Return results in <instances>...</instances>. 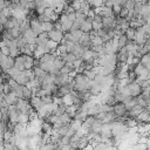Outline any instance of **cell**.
<instances>
[{
    "mask_svg": "<svg viewBox=\"0 0 150 150\" xmlns=\"http://www.w3.org/2000/svg\"><path fill=\"white\" fill-rule=\"evenodd\" d=\"M144 107H142V105H139V104H137L136 107H134L130 111H129V118H137L143 111H144Z\"/></svg>",
    "mask_w": 150,
    "mask_h": 150,
    "instance_id": "8fae6325",
    "label": "cell"
},
{
    "mask_svg": "<svg viewBox=\"0 0 150 150\" xmlns=\"http://www.w3.org/2000/svg\"><path fill=\"white\" fill-rule=\"evenodd\" d=\"M14 63H15V59H13L11 56H6L4 54H0V66H1L2 71L7 73L9 69H12L14 67Z\"/></svg>",
    "mask_w": 150,
    "mask_h": 150,
    "instance_id": "7a4b0ae2",
    "label": "cell"
},
{
    "mask_svg": "<svg viewBox=\"0 0 150 150\" xmlns=\"http://www.w3.org/2000/svg\"><path fill=\"white\" fill-rule=\"evenodd\" d=\"M148 5H150V0H148Z\"/></svg>",
    "mask_w": 150,
    "mask_h": 150,
    "instance_id": "d590c367",
    "label": "cell"
},
{
    "mask_svg": "<svg viewBox=\"0 0 150 150\" xmlns=\"http://www.w3.org/2000/svg\"><path fill=\"white\" fill-rule=\"evenodd\" d=\"M62 59H63V61L66 62V63H74L75 61H76V56L73 54V53H66V54H62V55H60Z\"/></svg>",
    "mask_w": 150,
    "mask_h": 150,
    "instance_id": "5bb4252c",
    "label": "cell"
},
{
    "mask_svg": "<svg viewBox=\"0 0 150 150\" xmlns=\"http://www.w3.org/2000/svg\"><path fill=\"white\" fill-rule=\"evenodd\" d=\"M22 39H23V41L26 42V45H35V43H36L38 35H36L32 29H29V30H27L26 33L22 34Z\"/></svg>",
    "mask_w": 150,
    "mask_h": 150,
    "instance_id": "5b68a950",
    "label": "cell"
},
{
    "mask_svg": "<svg viewBox=\"0 0 150 150\" xmlns=\"http://www.w3.org/2000/svg\"><path fill=\"white\" fill-rule=\"evenodd\" d=\"M86 19H87V15H86V14L81 13L80 11H77V12H76V21H77V22L83 23V22L86 21Z\"/></svg>",
    "mask_w": 150,
    "mask_h": 150,
    "instance_id": "603a6c76",
    "label": "cell"
},
{
    "mask_svg": "<svg viewBox=\"0 0 150 150\" xmlns=\"http://www.w3.org/2000/svg\"><path fill=\"white\" fill-rule=\"evenodd\" d=\"M1 54H4V55H6V56H9V53H11V49H9V47L8 46H6L4 42H1Z\"/></svg>",
    "mask_w": 150,
    "mask_h": 150,
    "instance_id": "d4e9b609",
    "label": "cell"
},
{
    "mask_svg": "<svg viewBox=\"0 0 150 150\" xmlns=\"http://www.w3.org/2000/svg\"><path fill=\"white\" fill-rule=\"evenodd\" d=\"M71 34H73V38H74V41L77 43V42H80V40H81V38H82V35H83V32L81 30V29H79V30H71L70 32Z\"/></svg>",
    "mask_w": 150,
    "mask_h": 150,
    "instance_id": "ffe728a7",
    "label": "cell"
},
{
    "mask_svg": "<svg viewBox=\"0 0 150 150\" xmlns=\"http://www.w3.org/2000/svg\"><path fill=\"white\" fill-rule=\"evenodd\" d=\"M38 20H39L40 22H47V21H50V18L47 16L46 14H42V15H39V16H38Z\"/></svg>",
    "mask_w": 150,
    "mask_h": 150,
    "instance_id": "f546056e",
    "label": "cell"
},
{
    "mask_svg": "<svg viewBox=\"0 0 150 150\" xmlns=\"http://www.w3.org/2000/svg\"><path fill=\"white\" fill-rule=\"evenodd\" d=\"M84 49H89L91 46H93V39H91V35L90 33H83L80 42H79Z\"/></svg>",
    "mask_w": 150,
    "mask_h": 150,
    "instance_id": "52a82bcc",
    "label": "cell"
},
{
    "mask_svg": "<svg viewBox=\"0 0 150 150\" xmlns=\"http://www.w3.org/2000/svg\"><path fill=\"white\" fill-rule=\"evenodd\" d=\"M14 68L18 69L19 71L26 70V59H25V54H21V55H19L18 57H15Z\"/></svg>",
    "mask_w": 150,
    "mask_h": 150,
    "instance_id": "ba28073f",
    "label": "cell"
},
{
    "mask_svg": "<svg viewBox=\"0 0 150 150\" xmlns=\"http://www.w3.org/2000/svg\"><path fill=\"white\" fill-rule=\"evenodd\" d=\"M135 4H136V2H135L134 0H129L128 2H125V4H124V7H125V8H128V9H129V12H131V11H134V8H135Z\"/></svg>",
    "mask_w": 150,
    "mask_h": 150,
    "instance_id": "83f0119b",
    "label": "cell"
},
{
    "mask_svg": "<svg viewBox=\"0 0 150 150\" xmlns=\"http://www.w3.org/2000/svg\"><path fill=\"white\" fill-rule=\"evenodd\" d=\"M41 98H42V101L46 105H49V104L54 103V97L52 95H43V96H41Z\"/></svg>",
    "mask_w": 150,
    "mask_h": 150,
    "instance_id": "7402d4cb",
    "label": "cell"
},
{
    "mask_svg": "<svg viewBox=\"0 0 150 150\" xmlns=\"http://www.w3.org/2000/svg\"><path fill=\"white\" fill-rule=\"evenodd\" d=\"M145 68H146V67L139 62L138 64H136V67H135V69H134V74H135L137 77H138V76H139V75H141V74H142V73L145 70Z\"/></svg>",
    "mask_w": 150,
    "mask_h": 150,
    "instance_id": "ac0fdd59",
    "label": "cell"
},
{
    "mask_svg": "<svg viewBox=\"0 0 150 150\" xmlns=\"http://www.w3.org/2000/svg\"><path fill=\"white\" fill-rule=\"evenodd\" d=\"M25 1H27V2H33V1H35V0H25Z\"/></svg>",
    "mask_w": 150,
    "mask_h": 150,
    "instance_id": "e575fe53",
    "label": "cell"
},
{
    "mask_svg": "<svg viewBox=\"0 0 150 150\" xmlns=\"http://www.w3.org/2000/svg\"><path fill=\"white\" fill-rule=\"evenodd\" d=\"M42 23V28H43V32H47L49 33L50 30L54 29V23L52 21H47V22H41Z\"/></svg>",
    "mask_w": 150,
    "mask_h": 150,
    "instance_id": "d6986e66",
    "label": "cell"
},
{
    "mask_svg": "<svg viewBox=\"0 0 150 150\" xmlns=\"http://www.w3.org/2000/svg\"><path fill=\"white\" fill-rule=\"evenodd\" d=\"M67 15H68V19H69L70 21H73V22H75V21H76V12L69 13V14H67Z\"/></svg>",
    "mask_w": 150,
    "mask_h": 150,
    "instance_id": "1f68e13d",
    "label": "cell"
},
{
    "mask_svg": "<svg viewBox=\"0 0 150 150\" xmlns=\"http://www.w3.org/2000/svg\"><path fill=\"white\" fill-rule=\"evenodd\" d=\"M117 42H118V48H123V47H125L128 45L129 40H128V38L125 35H122V36L117 38Z\"/></svg>",
    "mask_w": 150,
    "mask_h": 150,
    "instance_id": "e0dca14e",
    "label": "cell"
},
{
    "mask_svg": "<svg viewBox=\"0 0 150 150\" xmlns=\"http://www.w3.org/2000/svg\"><path fill=\"white\" fill-rule=\"evenodd\" d=\"M95 15H96V13H95V11L91 8L89 12H88V14H87V18H90V19H93L94 20V18H95Z\"/></svg>",
    "mask_w": 150,
    "mask_h": 150,
    "instance_id": "d6a6232c",
    "label": "cell"
},
{
    "mask_svg": "<svg viewBox=\"0 0 150 150\" xmlns=\"http://www.w3.org/2000/svg\"><path fill=\"white\" fill-rule=\"evenodd\" d=\"M15 27H20V23H19V20L15 16L12 15V16L8 18L6 25L2 28H5V29H12V28H15Z\"/></svg>",
    "mask_w": 150,
    "mask_h": 150,
    "instance_id": "30bf717a",
    "label": "cell"
},
{
    "mask_svg": "<svg viewBox=\"0 0 150 150\" xmlns=\"http://www.w3.org/2000/svg\"><path fill=\"white\" fill-rule=\"evenodd\" d=\"M4 98H5V101L8 103V105H15L16 102H18V100H19V97L15 95L14 91H11V93L6 94V95L4 96Z\"/></svg>",
    "mask_w": 150,
    "mask_h": 150,
    "instance_id": "4fadbf2b",
    "label": "cell"
},
{
    "mask_svg": "<svg viewBox=\"0 0 150 150\" xmlns=\"http://www.w3.org/2000/svg\"><path fill=\"white\" fill-rule=\"evenodd\" d=\"M124 35L128 38V40H129V41H134V40H135V36H136V28L130 27L129 29H127V30H125Z\"/></svg>",
    "mask_w": 150,
    "mask_h": 150,
    "instance_id": "9a60e30c",
    "label": "cell"
},
{
    "mask_svg": "<svg viewBox=\"0 0 150 150\" xmlns=\"http://www.w3.org/2000/svg\"><path fill=\"white\" fill-rule=\"evenodd\" d=\"M93 21H94L93 19L87 18L86 21L81 25V30L83 33H91L93 32Z\"/></svg>",
    "mask_w": 150,
    "mask_h": 150,
    "instance_id": "7c38bea8",
    "label": "cell"
},
{
    "mask_svg": "<svg viewBox=\"0 0 150 150\" xmlns=\"http://www.w3.org/2000/svg\"><path fill=\"white\" fill-rule=\"evenodd\" d=\"M49 41V36H48V33L47 32H43V33H41L39 36H38V39H36V43L39 45V43H47Z\"/></svg>",
    "mask_w": 150,
    "mask_h": 150,
    "instance_id": "2e32d148",
    "label": "cell"
},
{
    "mask_svg": "<svg viewBox=\"0 0 150 150\" xmlns=\"http://www.w3.org/2000/svg\"><path fill=\"white\" fill-rule=\"evenodd\" d=\"M95 1H96V0H87V2H88L90 6H91V8L94 7V4H95Z\"/></svg>",
    "mask_w": 150,
    "mask_h": 150,
    "instance_id": "836d02e7",
    "label": "cell"
},
{
    "mask_svg": "<svg viewBox=\"0 0 150 150\" xmlns=\"http://www.w3.org/2000/svg\"><path fill=\"white\" fill-rule=\"evenodd\" d=\"M128 15H129V9H128V8H125V7L123 6V8H122V11H121V14H120V16L125 19Z\"/></svg>",
    "mask_w": 150,
    "mask_h": 150,
    "instance_id": "4dcf8cb0",
    "label": "cell"
},
{
    "mask_svg": "<svg viewBox=\"0 0 150 150\" xmlns=\"http://www.w3.org/2000/svg\"><path fill=\"white\" fill-rule=\"evenodd\" d=\"M103 28V22H97V21H93V30L94 32H98L100 29Z\"/></svg>",
    "mask_w": 150,
    "mask_h": 150,
    "instance_id": "4316f807",
    "label": "cell"
},
{
    "mask_svg": "<svg viewBox=\"0 0 150 150\" xmlns=\"http://www.w3.org/2000/svg\"><path fill=\"white\" fill-rule=\"evenodd\" d=\"M48 36H49V40L52 41H55L57 43H60L63 39H64V33L62 30H57V29H53L48 33Z\"/></svg>",
    "mask_w": 150,
    "mask_h": 150,
    "instance_id": "8992f818",
    "label": "cell"
},
{
    "mask_svg": "<svg viewBox=\"0 0 150 150\" xmlns=\"http://www.w3.org/2000/svg\"><path fill=\"white\" fill-rule=\"evenodd\" d=\"M91 80H89L84 74H76L74 77V90L77 93L90 90Z\"/></svg>",
    "mask_w": 150,
    "mask_h": 150,
    "instance_id": "6da1fadb",
    "label": "cell"
},
{
    "mask_svg": "<svg viewBox=\"0 0 150 150\" xmlns=\"http://www.w3.org/2000/svg\"><path fill=\"white\" fill-rule=\"evenodd\" d=\"M29 103H30V105L33 107V109L38 112V111H40L46 104L43 103V101H42V98L40 97V96H38V95H34L32 98H30V101H29Z\"/></svg>",
    "mask_w": 150,
    "mask_h": 150,
    "instance_id": "277c9868",
    "label": "cell"
},
{
    "mask_svg": "<svg viewBox=\"0 0 150 150\" xmlns=\"http://www.w3.org/2000/svg\"><path fill=\"white\" fill-rule=\"evenodd\" d=\"M122 8H123V6H121V5H114V6H112V12H114V14H115L116 18L120 16Z\"/></svg>",
    "mask_w": 150,
    "mask_h": 150,
    "instance_id": "484cf974",
    "label": "cell"
},
{
    "mask_svg": "<svg viewBox=\"0 0 150 150\" xmlns=\"http://www.w3.org/2000/svg\"><path fill=\"white\" fill-rule=\"evenodd\" d=\"M98 107H100V111H102V112H110V111H112V105H110V104L100 103Z\"/></svg>",
    "mask_w": 150,
    "mask_h": 150,
    "instance_id": "44dd1931",
    "label": "cell"
},
{
    "mask_svg": "<svg viewBox=\"0 0 150 150\" xmlns=\"http://www.w3.org/2000/svg\"><path fill=\"white\" fill-rule=\"evenodd\" d=\"M129 90H130V94L132 97H138L142 95V91H143V88L141 87V84L137 82V81H134L131 82L129 86Z\"/></svg>",
    "mask_w": 150,
    "mask_h": 150,
    "instance_id": "3957f363",
    "label": "cell"
},
{
    "mask_svg": "<svg viewBox=\"0 0 150 150\" xmlns=\"http://www.w3.org/2000/svg\"><path fill=\"white\" fill-rule=\"evenodd\" d=\"M141 63L144 64L145 67L150 63V53H146V54H144V55L141 57Z\"/></svg>",
    "mask_w": 150,
    "mask_h": 150,
    "instance_id": "cb8c5ba5",
    "label": "cell"
},
{
    "mask_svg": "<svg viewBox=\"0 0 150 150\" xmlns=\"http://www.w3.org/2000/svg\"><path fill=\"white\" fill-rule=\"evenodd\" d=\"M81 6H82V4L80 2V1H77V0H74L73 2H71V7L77 12V11H80L81 9Z\"/></svg>",
    "mask_w": 150,
    "mask_h": 150,
    "instance_id": "f1b7e54d",
    "label": "cell"
},
{
    "mask_svg": "<svg viewBox=\"0 0 150 150\" xmlns=\"http://www.w3.org/2000/svg\"><path fill=\"white\" fill-rule=\"evenodd\" d=\"M30 29L39 36L41 33H43V28H42V23L38 20V19H35V20H32L30 21Z\"/></svg>",
    "mask_w": 150,
    "mask_h": 150,
    "instance_id": "9c48e42d",
    "label": "cell"
}]
</instances>
